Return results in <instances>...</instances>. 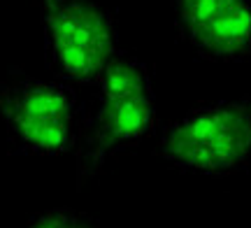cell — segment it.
Masks as SVG:
<instances>
[{
    "label": "cell",
    "mask_w": 251,
    "mask_h": 228,
    "mask_svg": "<svg viewBox=\"0 0 251 228\" xmlns=\"http://www.w3.org/2000/svg\"><path fill=\"white\" fill-rule=\"evenodd\" d=\"M86 89L93 93L86 105L81 102L75 145L79 189L102 173L117 154L149 135L156 124L151 75L140 58L119 51Z\"/></svg>",
    "instance_id": "1"
},
{
    "label": "cell",
    "mask_w": 251,
    "mask_h": 228,
    "mask_svg": "<svg viewBox=\"0 0 251 228\" xmlns=\"http://www.w3.org/2000/svg\"><path fill=\"white\" fill-rule=\"evenodd\" d=\"M81 101L63 79H40L12 73L0 79V128L9 152L58 156L75 149L79 137Z\"/></svg>",
    "instance_id": "2"
},
{
    "label": "cell",
    "mask_w": 251,
    "mask_h": 228,
    "mask_svg": "<svg viewBox=\"0 0 251 228\" xmlns=\"http://www.w3.org/2000/svg\"><path fill=\"white\" fill-rule=\"evenodd\" d=\"M156 156L184 173L226 177L251 161V96L202 105L172 121Z\"/></svg>",
    "instance_id": "3"
},
{
    "label": "cell",
    "mask_w": 251,
    "mask_h": 228,
    "mask_svg": "<svg viewBox=\"0 0 251 228\" xmlns=\"http://www.w3.org/2000/svg\"><path fill=\"white\" fill-rule=\"evenodd\" d=\"M49 70L68 84L91 86L119 54L114 19L98 0H35Z\"/></svg>",
    "instance_id": "4"
},
{
    "label": "cell",
    "mask_w": 251,
    "mask_h": 228,
    "mask_svg": "<svg viewBox=\"0 0 251 228\" xmlns=\"http://www.w3.org/2000/svg\"><path fill=\"white\" fill-rule=\"evenodd\" d=\"M181 40L216 63L251 61V0H172Z\"/></svg>",
    "instance_id": "5"
},
{
    "label": "cell",
    "mask_w": 251,
    "mask_h": 228,
    "mask_svg": "<svg viewBox=\"0 0 251 228\" xmlns=\"http://www.w3.org/2000/svg\"><path fill=\"white\" fill-rule=\"evenodd\" d=\"M24 228H105L98 219L75 210H49L28 221Z\"/></svg>",
    "instance_id": "6"
}]
</instances>
